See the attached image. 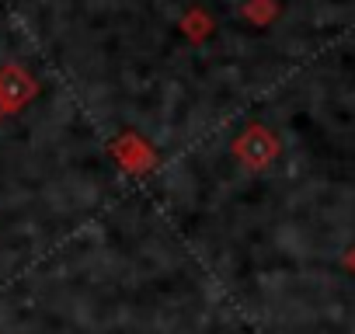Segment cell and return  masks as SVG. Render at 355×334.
I'll use <instances>...</instances> for the list:
<instances>
[{
	"mask_svg": "<svg viewBox=\"0 0 355 334\" xmlns=\"http://www.w3.org/2000/svg\"><path fill=\"white\" fill-rule=\"evenodd\" d=\"M35 80L25 73V70H18V67H8L4 73H0V94H4V101H8V108H21L28 98H35Z\"/></svg>",
	"mask_w": 355,
	"mask_h": 334,
	"instance_id": "7a4b0ae2",
	"label": "cell"
},
{
	"mask_svg": "<svg viewBox=\"0 0 355 334\" xmlns=\"http://www.w3.org/2000/svg\"><path fill=\"white\" fill-rule=\"evenodd\" d=\"M345 265H348V268H355V251H352V254L345 258Z\"/></svg>",
	"mask_w": 355,
	"mask_h": 334,
	"instance_id": "277c9868",
	"label": "cell"
},
{
	"mask_svg": "<svg viewBox=\"0 0 355 334\" xmlns=\"http://www.w3.org/2000/svg\"><path fill=\"white\" fill-rule=\"evenodd\" d=\"M11 108H8V101H4V94H0V115H8Z\"/></svg>",
	"mask_w": 355,
	"mask_h": 334,
	"instance_id": "3957f363",
	"label": "cell"
},
{
	"mask_svg": "<svg viewBox=\"0 0 355 334\" xmlns=\"http://www.w3.org/2000/svg\"><path fill=\"white\" fill-rule=\"evenodd\" d=\"M234 153H237L248 167L261 171V167H268V164L279 157V139H275V132H268L265 125H251V129H244V132L237 136Z\"/></svg>",
	"mask_w": 355,
	"mask_h": 334,
	"instance_id": "6da1fadb",
	"label": "cell"
}]
</instances>
